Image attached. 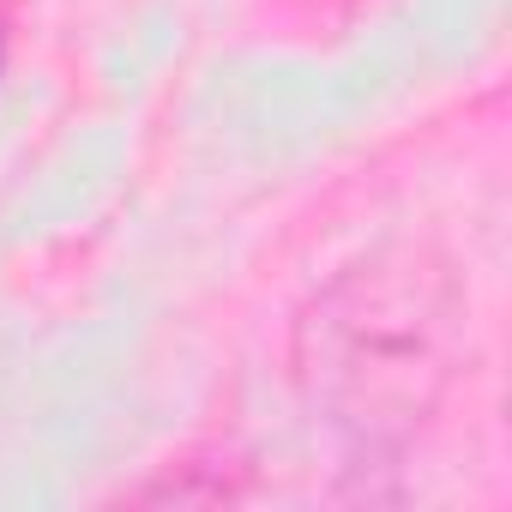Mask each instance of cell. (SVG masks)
<instances>
[{
  "label": "cell",
  "instance_id": "6da1fadb",
  "mask_svg": "<svg viewBox=\"0 0 512 512\" xmlns=\"http://www.w3.org/2000/svg\"><path fill=\"white\" fill-rule=\"evenodd\" d=\"M458 284L428 247H380L338 272L296 320L302 398L356 440L398 452L452 380Z\"/></svg>",
  "mask_w": 512,
  "mask_h": 512
}]
</instances>
